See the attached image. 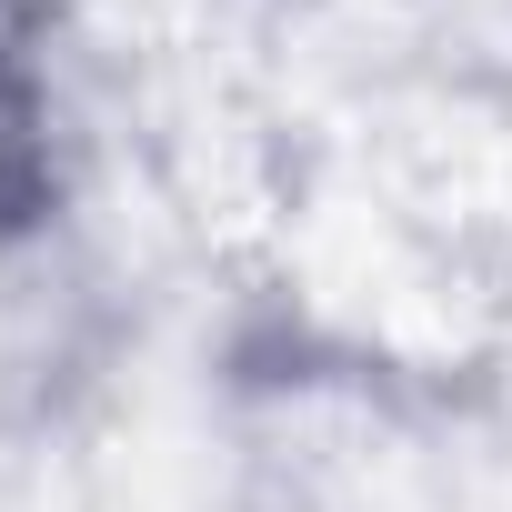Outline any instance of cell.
Segmentation results:
<instances>
[{"mask_svg": "<svg viewBox=\"0 0 512 512\" xmlns=\"http://www.w3.org/2000/svg\"><path fill=\"white\" fill-rule=\"evenodd\" d=\"M71 191H81V151H71L51 51H41V11L0 0V251L61 241Z\"/></svg>", "mask_w": 512, "mask_h": 512, "instance_id": "6da1fadb", "label": "cell"}]
</instances>
